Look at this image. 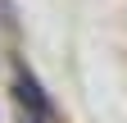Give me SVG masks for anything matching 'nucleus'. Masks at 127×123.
Segmentation results:
<instances>
[{
  "label": "nucleus",
  "mask_w": 127,
  "mask_h": 123,
  "mask_svg": "<svg viewBox=\"0 0 127 123\" xmlns=\"http://www.w3.org/2000/svg\"><path fill=\"white\" fill-rule=\"evenodd\" d=\"M18 100H23V110H32L36 119H50V100L41 96V87L32 78H18Z\"/></svg>",
  "instance_id": "obj_1"
}]
</instances>
